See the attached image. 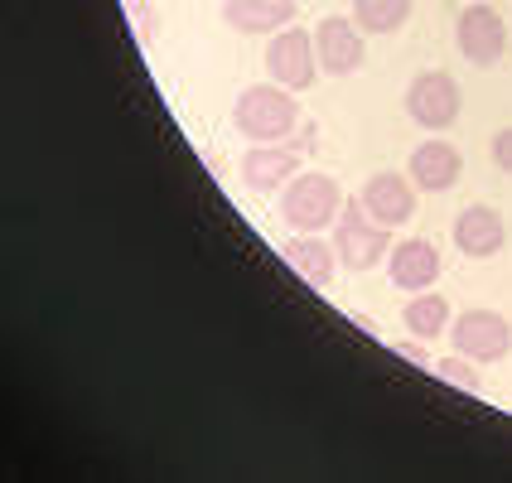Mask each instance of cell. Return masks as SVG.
<instances>
[{"label": "cell", "instance_id": "1", "mask_svg": "<svg viewBox=\"0 0 512 483\" xmlns=\"http://www.w3.org/2000/svg\"><path fill=\"white\" fill-rule=\"evenodd\" d=\"M232 126H237L247 141H261V145L290 141V131L300 126V102H295V92L281 83L242 87L237 102H232Z\"/></svg>", "mask_w": 512, "mask_h": 483}, {"label": "cell", "instance_id": "2", "mask_svg": "<svg viewBox=\"0 0 512 483\" xmlns=\"http://www.w3.org/2000/svg\"><path fill=\"white\" fill-rule=\"evenodd\" d=\"M343 203L348 199H343V189H339V179H334V174L305 170V174H295V179L285 184L281 223L285 228H295V232H324L329 223H339Z\"/></svg>", "mask_w": 512, "mask_h": 483}, {"label": "cell", "instance_id": "3", "mask_svg": "<svg viewBox=\"0 0 512 483\" xmlns=\"http://www.w3.org/2000/svg\"><path fill=\"white\" fill-rule=\"evenodd\" d=\"M334 247H339L343 266L358 271V276L392 256V232H387V223H377L368 208H363V194L343 203L339 223H334Z\"/></svg>", "mask_w": 512, "mask_h": 483}, {"label": "cell", "instance_id": "4", "mask_svg": "<svg viewBox=\"0 0 512 483\" xmlns=\"http://www.w3.org/2000/svg\"><path fill=\"white\" fill-rule=\"evenodd\" d=\"M459 107H464V92L450 73L430 68V73H416L411 87H406V116L426 131H450L459 121Z\"/></svg>", "mask_w": 512, "mask_h": 483}, {"label": "cell", "instance_id": "5", "mask_svg": "<svg viewBox=\"0 0 512 483\" xmlns=\"http://www.w3.org/2000/svg\"><path fill=\"white\" fill-rule=\"evenodd\" d=\"M266 73H271V83L290 87V92H305V87H314V78H319L314 34H305V29H290V25H285L281 34H271V44H266Z\"/></svg>", "mask_w": 512, "mask_h": 483}, {"label": "cell", "instance_id": "6", "mask_svg": "<svg viewBox=\"0 0 512 483\" xmlns=\"http://www.w3.org/2000/svg\"><path fill=\"white\" fill-rule=\"evenodd\" d=\"M450 343H455V353L474 358V363H498L512 348V324L498 310H464L450 324Z\"/></svg>", "mask_w": 512, "mask_h": 483}, {"label": "cell", "instance_id": "7", "mask_svg": "<svg viewBox=\"0 0 512 483\" xmlns=\"http://www.w3.org/2000/svg\"><path fill=\"white\" fill-rule=\"evenodd\" d=\"M314 54H319V68L329 78H348L363 68V29L353 15H324L314 25Z\"/></svg>", "mask_w": 512, "mask_h": 483}, {"label": "cell", "instance_id": "8", "mask_svg": "<svg viewBox=\"0 0 512 483\" xmlns=\"http://www.w3.org/2000/svg\"><path fill=\"white\" fill-rule=\"evenodd\" d=\"M512 20H503L493 5H469L464 15H459V54L469 58L474 68H493L503 49H508V34H512Z\"/></svg>", "mask_w": 512, "mask_h": 483}, {"label": "cell", "instance_id": "9", "mask_svg": "<svg viewBox=\"0 0 512 483\" xmlns=\"http://www.w3.org/2000/svg\"><path fill=\"white\" fill-rule=\"evenodd\" d=\"M440 271H445V256H440V247L426 242V237H406V242H397L392 256H387L392 285H397V290H411V295L430 290V285L440 281Z\"/></svg>", "mask_w": 512, "mask_h": 483}, {"label": "cell", "instance_id": "10", "mask_svg": "<svg viewBox=\"0 0 512 483\" xmlns=\"http://www.w3.org/2000/svg\"><path fill=\"white\" fill-rule=\"evenodd\" d=\"M363 208H368L377 223H387V228L411 223L416 218V179L397 170L372 174L368 184H363Z\"/></svg>", "mask_w": 512, "mask_h": 483}, {"label": "cell", "instance_id": "11", "mask_svg": "<svg viewBox=\"0 0 512 483\" xmlns=\"http://www.w3.org/2000/svg\"><path fill=\"white\" fill-rule=\"evenodd\" d=\"M406 174L416 179V189H426V194H450L459 184V174H464V155H459L450 141H440V131L421 141L411 150V165Z\"/></svg>", "mask_w": 512, "mask_h": 483}, {"label": "cell", "instance_id": "12", "mask_svg": "<svg viewBox=\"0 0 512 483\" xmlns=\"http://www.w3.org/2000/svg\"><path fill=\"white\" fill-rule=\"evenodd\" d=\"M503 242H508V223H503V213H498V208H488V203H469V208L455 218V247L464 256L488 261V256L503 252Z\"/></svg>", "mask_w": 512, "mask_h": 483}, {"label": "cell", "instance_id": "13", "mask_svg": "<svg viewBox=\"0 0 512 483\" xmlns=\"http://www.w3.org/2000/svg\"><path fill=\"white\" fill-rule=\"evenodd\" d=\"M285 261H290V271L300 276L305 285L314 290H329L334 285V271H339V247L334 242H324L319 232H300V237H290L285 242Z\"/></svg>", "mask_w": 512, "mask_h": 483}, {"label": "cell", "instance_id": "14", "mask_svg": "<svg viewBox=\"0 0 512 483\" xmlns=\"http://www.w3.org/2000/svg\"><path fill=\"white\" fill-rule=\"evenodd\" d=\"M300 174V150L295 145H261L256 141L247 155H242V184L266 194V189H281Z\"/></svg>", "mask_w": 512, "mask_h": 483}, {"label": "cell", "instance_id": "15", "mask_svg": "<svg viewBox=\"0 0 512 483\" xmlns=\"http://www.w3.org/2000/svg\"><path fill=\"white\" fill-rule=\"evenodd\" d=\"M223 25L237 34H281L295 25V0H223Z\"/></svg>", "mask_w": 512, "mask_h": 483}, {"label": "cell", "instance_id": "16", "mask_svg": "<svg viewBox=\"0 0 512 483\" xmlns=\"http://www.w3.org/2000/svg\"><path fill=\"white\" fill-rule=\"evenodd\" d=\"M401 324L416 334V339H440L450 324H455V314H450V300L445 295H435V290H421L416 300H406V310H401Z\"/></svg>", "mask_w": 512, "mask_h": 483}, {"label": "cell", "instance_id": "17", "mask_svg": "<svg viewBox=\"0 0 512 483\" xmlns=\"http://www.w3.org/2000/svg\"><path fill=\"white\" fill-rule=\"evenodd\" d=\"M416 0H353V20L363 34H392L411 20Z\"/></svg>", "mask_w": 512, "mask_h": 483}, {"label": "cell", "instance_id": "18", "mask_svg": "<svg viewBox=\"0 0 512 483\" xmlns=\"http://www.w3.org/2000/svg\"><path fill=\"white\" fill-rule=\"evenodd\" d=\"M435 372L445 377V382H455V387H479V372H474V358H464V353H455V358H440L435 363Z\"/></svg>", "mask_w": 512, "mask_h": 483}, {"label": "cell", "instance_id": "19", "mask_svg": "<svg viewBox=\"0 0 512 483\" xmlns=\"http://www.w3.org/2000/svg\"><path fill=\"white\" fill-rule=\"evenodd\" d=\"M493 165L503 174H512V126H503V131L493 136Z\"/></svg>", "mask_w": 512, "mask_h": 483}]
</instances>
